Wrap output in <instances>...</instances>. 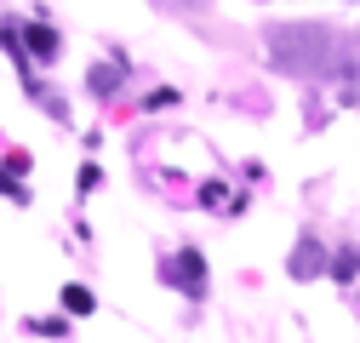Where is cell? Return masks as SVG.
I'll return each mask as SVG.
<instances>
[{"mask_svg": "<svg viewBox=\"0 0 360 343\" xmlns=\"http://www.w3.org/2000/svg\"><path fill=\"white\" fill-rule=\"evenodd\" d=\"M177 269H184V286H189V297H200V286H206V269H200V252H184V257H177Z\"/></svg>", "mask_w": 360, "mask_h": 343, "instance_id": "6da1fadb", "label": "cell"}, {"mask_svg": "<svg viewBox=\"0 0 360 343\" xmlns=\"http://www.w3.org/2000/svg\"><path fill=\"white\" fill-rule=\"evenodd\" d=\"M63 309H69V315H92V309H98V297L86 292V286H63Z\"/></svg>", "mask_w": 360, "mask_h": 343, "instance_id": "7a4b0ae2", "label": "cell"}, {"mask_svg": "<svg viewBox=\"0 0 360 343\" xmlns=\"http://www.w3.org/2000/svg\"><path fill=\"white\" fill-rule=\"evenodd\" d=\"M29 52H40V58H46V63H52V58H58V34L34 23V29H29Z\"/></svg>", "mask_w": 360, "mask_h": 343, "instance_id": "3957f363", "label": "cell"}, {"mask_svg": "<svg viewBox=\"0 0 360 343\" xmlns=\"http://www.w3.org/2000/svg\"><path fill=\"white\" fill-rule=\"evenodd\" d=\"M0 195H12V200H29V195H23V183H12V178H0Z\"/></svg>", "mask_w": 360, "mask_h": 343, "instance_id": "277c9868", "label": "cell"}]
</instances>
